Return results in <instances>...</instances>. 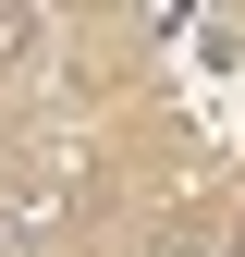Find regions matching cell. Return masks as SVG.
Here are the masks:
<instances>
[{
  "label": "cell",
  "mask_w": 245,
  "mask_h": 257,
  "mask_svg": "<svg viewBox=\"0 0 245 257\" xmlns=\"http://www.w3.org/2000/svg\"><path fill=\"white\" fill-rule=\"evenodd\" d=\"M74 233V172L61 159H13L0 172V257H49Z\"/></svg>",
  "instance_id": "obj_1"
},
{
  "label": "cell",
  "mask_w": 245,
  "mask_h": 257,
  "mask_svg": "<svg viewBox=\"0 0 245 257\" xmlns=\"http://www.w3.org/2000/svg\"><path fill=\"white\" fill-rule=\"evenodd\" d=\"M49 61V13H0V86H25Z\"/></svg>",
  "instance_id": "obj_2"
},
{
  "label": "cell",
  "mask_w": 245,
  "mask_h": 257,
  "mask_svg": "<svg viewBox=\"0 0 245 257\" xmlns=\"http://www.w3.org/2000/svg\"><path fill=\"white\" fill-rule=\"evenodd\" d=\"M233 257H245V220H233Z\"/></svg>",
  "instance_id": "obj_3"
}]
</instances>
